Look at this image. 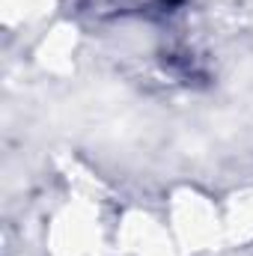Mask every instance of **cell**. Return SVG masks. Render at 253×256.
<instances>
[{
    "label": "cell",
    "mask_w": 253,
    "mask_h": 256,
    "mask_svg": "<svg viewBox=\"0 0 253 256\" xmlns=\"http://www.w3.org/2000/svg\"><path fill=\"white\" fill-rule=\"evenodd\" d=\"M167 3H182V0H167Z\"/></svg>",
    "instance_id": "obj_1"
}]
</instances>
